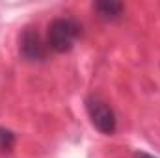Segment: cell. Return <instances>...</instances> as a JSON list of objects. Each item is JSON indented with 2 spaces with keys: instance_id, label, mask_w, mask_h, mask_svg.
I'll use <instances>...</instances> for the list:
<instances>
[{
  "instance_id": "cell-5",
  "label": "cell",
  "mask_w": 160,
  "mask_h": 158,
  "mask_svg": "<svg viewBox=\"0 0 160 158\" xmlns=\"http://www.w3.org/2000/svg\"><path fill=\"white\" fill-rule=\"evenodd\" d=\"M15 147V134L8 128H2L0 126V151L8 153Z\"/></svg>"
},
{
  "instance_id": "cell-6",
  "label": "cell",
  "mask_w": 160,
  "mask_h": 158,
  "mask_svg": "<svg viewBox=\"0 0 160 158\" xmlns=\"http://www.w3.org/2000/svg\"><path fill=\"white\" fill-rule=\"evenodd\" d=\"M134 158H157V156H151V155H147L143 151H138V153H134Z\"/></svg>"
},
{
  "instance_id": "cell-2",
  "label": "cell",
  "mask_w": 160,
  "mask_h": 158,
  "mask_svg": "<svg viewBox=\"0 0 160 158\" xmlns=\"http://www.w3.org/2000/svg\"><path fill=\"white\" fill-rule=\"evenodd\" d=\"M86 110L91 119V125L104 136H112L118 128V119L108 102H104L101 97H88L86 99Z\"/></svg>"
},
{
  "instance_id": "cell-3",
  "label": "cell",
  "mask_w": 160,
  "mask_h": 158,
  "mask_svg": "<svg viewBox=\"0 0 160 158\" xmlns=\"http://www.w3.org/2000/svg\"><path fill=\"white\" fill-rule=\"evenodd\" d=\"M19 52L28 62H45L48 54L47 41H43L38 28H24L19 36Z\"/></svg>"
},
{
  "instance_id": "cell-1",
  "label": "cell",
  "mask_w": 160,
  "mask_h": 158,
  "mask_svg": "<svg viewBox=\"0 0 160 158\" xmlns=\"http://www.w3.org/2000/svg\"><path fill=\"white\" fill-rule=\"evenodd\" d=\"M80 34H82V26L78 21H75L71 17H58L48 24L47 47L58 54L69 52L75 47Z\"/></svg>"
},
{
  "instance_id": "cell-4",
  "label": "cell",
  "mask_w": 160,
  "mask_h": 158,
  "mask_svg": "<svg viewBox=\"0 0 160 158\" xmlns=\"http://www.w3.org/2000/svg\"><path fill=\"white\" fill-rule=\"evenodd\" d=\"M93 11L102 21H118L125 11V6L116 0H99L93 4Z\"/></svg>"
}]
</instances>
